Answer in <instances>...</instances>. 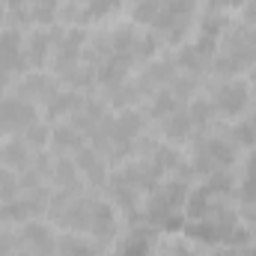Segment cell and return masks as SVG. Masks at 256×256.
I'll use <instances>...</instances> for the list:
<instances>
[{"instance_id":"1","label":"cell","mask_w":256,"mask_h":256,"mask_svg":"<svg viewBox=\"0 0 256 256\" xmlns=\"http://www.w3.org/2000/svg\"><path fill=\"white\" fill-rule=\"evenodd\" d=\"M191 191V182L185 179H167L158 188L146 194L143 212H140V224H146L149 230H161V232H182L185 226V200Z\"/></svg>"},{"instance_id":"2","label":"cell","mask_w":256,"mask_h":256,"mask_svg":"<svg viewBox=\"0 0 256 256\" xmlns=\"http://www.w3.org/2000/svg\"><path fill=\"white\" fill-rule=\"evenodd\" d=\"M256 63V27H230L218 45V54L212 60L208 74H214L218 80H232L244 72H250Z\"/></svg>"},{"instance_id":"3","label":"cell","mask_w":256,"mask_h":256,"mask_svg":"<svg viewBox=\"0 0 256 256\" xmlns=\"http://www.w3.org/2000/svg\"><path fill=\"white\" fill-rule=\"evenodd\" d=\"M194 152H191V170L194 176H212V173H220V170H232V164L238 161V146L230 140V134L224 131H200L191 140Z\"/></svg>"},{"instance_id":"4","label":"cell","mask_w":256,"mask_h":256,"mask_svg":"<svg viewBox=\"0 0 256 256\" xmlns=\"http://www.w3.org/2000/svg\"><path fill=\"white\" fill-rule=\"evenodd\" d=\"M196 24V3L188 0H164V12L158 18V24L152 27V33L158 36L161 45H182L185 36Z\"/></svg>"},{"instance_id":"5","label":"cell","mask_w":256,"mask_h":256,"mask_svg":"<svg viewBox=\"0 0 256 256\" xmlns=\"http://www.w3.org/2000/svg\"><path fill=\"white\" fill-rule=\"evenodd\" d=\"M250 98H254V90L232 78V80H218L212 90H208V102L218 114V120H242L244 110L250 108Z\"/></svg>"},{"instance_id":"6","label":"cell","mask_w":256,"mask_h":256,"mask_svg":"<svg viewBox=\"0 0 256 256\" xmlns=\"http://www.w3.org/2000/svg\"><path fill=\"white\" fill-rule=\"evenodd\" d=\"M39 122V108L15 92L0 96V131L9 137H21L27 128Z\"/></svg>"},{"instance_id":"7","label":"cell","mask_w":256,"mask_h":256,"mask_svg":"<svg viewBox=\"0 0 256 256\" xmlns=\"http://www.w3.org/2000/svg\"><path fill=\"white\" fill-rule=\"evenodd\" d=\"M15 238H18V254L24 256H51L57 250V232L39 218L21 224L15 230Z\"/></svg>"},{"instance_id":"8","label":"cell","mask_w":256,"mask_h":256,"mask_svg":"<svg viewBox=\"0 0 256 256\" xmlns=\"http://www.w3.org/2000/svg\"><path fill=\"white\" fill-rule=\"evenodd\" d=\"M104 191L110 196V206L131 220V226L134 224H140V212H143V202H140V191L128 182L126 176L116 170V173H110L108 176V185H104Z\"/></svg>"},{"instance_id":"9","label":"cell","mask_w":256,"mask_h":256,"mask_svg":"<svg viewBox=\"0 0 256 256\" xmlns=\"http://www.w3.org/2000/svg\"><path fill=\"white\" fill-rule=\"evenodd\" d=\"M86 236L98 248H108V244H114L120 238V212L108 200H102V196H96V202H92V214H90Z\"/></svg>"},{"instance_id":"10","label":"cell","mask_w":256,"mask_h":256,"mask_svg":"<svg viewBox=\"0 0 256 256\" xmlns=\"http://www.w3.org/2000/svg\"><path fill=\"white\" fill-rule=\"evenodd\" d=\"M176 74H179V68H176V60H173V57H155L152 63H146L140 68V74L134 78V84H137L140 96L149 98V96H155L158 90L170 86V80H173Z\"/></svg>"},{"instance_id":"11","label":"cell","mask_w":256,"mask_h":256,"mask_svg":"<svg viewBox=\"0 0 256 256\" xmlns=\"http://www.w3.org/2000/svg\"><path fill=\"white\" fill-rule=\"evenodd\" d=\"M0 68L9 72L15 80L30 72L27 54H24V33L15 30V27H6L0 33Z\"/></svg>"},{"instance_id":"12","label":"cell","mask_w":256,"mask_h":256,"mask_svg":"<svg viewBox=\"0 0 256 256\" xmlns=\"http://www.w3.org/2000/svg\"><path fill=\"white\" fill-rule=\"evenodd\" d=\"M57 90H60V80H57L51 72H27V74H24V78H18V80H15V86H12V92H15V96H21V98L33 102L36 108H39V104H45Z\"/></svg>"},{"instance_id":"13","label":"cell","mask_w":256,"mask_h":256,"mask_svg":"<svg viewBox=\"0 0 256 256\" xmlns=\"http://www.w3.org/2000/svg\"><path fill=\"white\" fill-rule=\"evenodd\" d=\"M74 164H78V173H80V179L92 188V191H98V188H104L108 185V176H110V170H108V158L98 152V149H92V146H84V149H78L74 155Z\"/></svg>"},{"instance_id":"14","label":"cell","mask_w":256,"mask_h":256,"mask_svg":"<svg viewBox=\"0 0 256 256\" xmlns=\"http://www.w3.org/2000/svg\"><path fill=\"white\" fill-rule=\"evenodd\" d=\"M120 173H122L140 194H149L152 188H158V185H161V176H164L152 155H134L128 164H122Z\"/></svg>"},{"instance_id":"15","label":"cell","mask_w":256,"mask_h":256,"mask_svg":"<svg viewBox=\"0 0 256 256\" xmlns=\"http://www.w3.org/2000/svg\"><path fill=\"white\" fill-rule=\"evenodd\" d=\"M36 149L24 140V137H9L6 143H0V167L12 170V173H24L33 167Z\"/></svg>"},{"instance_id":"16","label":"cell","mask_w":256,"mask_h":256,"mask_svg":"<svg viewBox=\"0 0 256 256\" xmlns=\"http://www.w3.org/2000/svg\"><path fill=\"white\" fill-rule=\"evenodd\" d=\"M110 114V108H108V102L104 98H90V96H84V102L78 104V110L68 116V122L78 128V131H84L86 137L96 131V128L104 122V116Z\"/></svg>"},{"instance_id":"17","label":"cell","mask_w":256,"mask_h":256,"mask_svg":"<svg viewBox=\"0 0 256 256\" xmlns=\"http://www.w3.org/2000/svg\"><path fill=\"white\" fill-rule=\"evenodd\" d=\"M152 254H155V230H149L146 224H134L120 238V248L110 256H152Z\"/></svg>"},{"instance_id":"18","label":"cell","mask_w":256,"mask_h":256,"mask_svg":"<svg viewBox=\"0 0 256 256\" xmlns=\"http://www.w3.org/2000/svg\"><path fill=\"white\" fill-rule=\"evenodd\" d=\"M158 131H161V140L164 143H173V146H182V143H191L196 137V128H194L191 116H188V108H179L176 114L164 116L158 122Z\"/></svg>"},{"instance_id":"19","label":"cell","mask_w":256,"mask_h":256,"mask_svg":"<svg viewBox=\"0 0 256 256\" xmlns=\"http://www.w3.org/2000/svg\"><path fill=\"white\" fill-rule=\"evenodd\" d=\"M51 27H36L24 36V54H27V63L33 72H42L45 66L51 63Z\"/></svg>"},{"instance_id":"20","label":"cell","mask_w":256,"mask_h":256,"mask_svg":"<svg viewBox=\"0 0 256 256\" xmlns=\"http://www.w3.org/2000/svg\"><path fill=\"white\" fill-rule=\"evenodd\" d=\"M173 60H176V68H179V72L202 78V74H208V68H212V60H214V57L206 54L196 42H188V45H182V48L173 54Z\"/></svg>"},{"instance_id":"21","label":"cell","mask_w":256,"mask_h":256,"mask_svg":"<svg viewBox=\"0 0 256 256\" xmlns=\"http://www.w3.org/2000/svg\"><path fill=\"white\" fill-rule=\"evenodd\" d=\"M84 146H86V134L78 131L68 120L51 126V149H54V155H74Z\"/></svg>"},{"instance_id":"22","label":"cell","mask_w":256,"mask_h":256,"mask_svg":"<svg viewBox=\"0 0 256 256\" xmlns=\"http://www.w3.org/2000/svg\"><path fill=\"white\" fill-rule=\"evenodd\" d=\"M84 102V92H74V90H66L60 86L45 104H42V114L51 120V122H57V120H68L74 110H78V104Z\"/></svg>"},{"instance_id":"23","label":"cell","mask_w":256,"mask_h":256,"mask_svg":"<svg viewBox=\"0 0 256 256\" xmlns=\"http://www.w3.org/2000/svg\"><path fill=\"white\" fill-rule=\"evenodd\" d=\"M51 188H57V191H78V188H84V179H80L78 164H74L72 155H54Z\"/></svg>"},{"instance_id":"24","label":"cell","mask_w":256,"mask_h":256,"mask_svg":"<svg viewBox=\"0 0 256 256\" xmlns=\"http://www.w3.org/2000/svg\"><path fill=\"white\" fill-rule=\"evenodd\" d=\"M57 256H102V248L80 232H63L57 236Z\"/></svg>"},{"instance_id":"25","label":"cell","mask_w":256,"mask_h":256,"mask_svg":"<svg viewBox=\"0 0 256 256\" xmlns=\"http://www.w3.org/2000/svg\"><path fill=\"white\" fill-rule=\"evenodd\" d=\"M179 108H185V104L176 98V92H173L170 86H164V90H158L155 96H149V104H146V120H155V122H161L164 116L176 114Z\"/></svg>"},{"instance_id":"26","label":"cell","mask_w":256,"mask_h":256,"mask_svg":"<svg viewBox=\"0 0 256 256\" xmlns=\"http://www.w3.org/2000/svg\"><path fill=\"white\" fill-rule=\"evenodd\" d=\"M185 108H188V116H191L196 134H200V131H208V128L214 126V120H218V114H214L208 96H196V98H191Z\"/></svg>"},{"instance_id":"27","label":"cell","mask_w":256,"mask_h":256,"mask_svg":"<svg viewBox=\"0 0 256 256\" xmlns=\"http://www.w3.org/2000/svg\"><path fill=\"white\" fill-rule=\"evenodd\" d=\"M161 12H164V0H134L131 3V21L146 30H152L158 24Z\"/></svg>"},{"instance_id":"28","label":"cell","mask_w":256,"mask_h":256,"mask_svg":"<svg viewBox=\"0 0 256 256\" xmlns=\"http://www.w3.org/2000/svg\"><path fill=\"white\" fill-rule=\"evenodd\" d=\"M122 3H126V0H86V3H80V6H84V27L114 18V15L122 9Z\"/></svg>"},{"instance_id":"29","label":"cell","mask_w":256,"mask_h":256,"mask_svg":"<svg viewBox=\"0 0 256 256\" xmlns=\"http://www.w3.org/2000/svg\"><path fill=\"white\" fill-rule=\"evenodd\" d=\"M226 134H230V140H232L238 149H254L256 146V128L250 126V120H238Z\"/></svg>"},{"instance_id":"30","label":"cell","mask_w":256,"mask_h":256,"mask_svg":"<svg viewBox=\"0 0 256 256\" xmlns=\"http://www.w3.org/2000/svg\"><path fill=\"white\" fill-rule=\"evenodd\" d=\"M21 137H24L36 152H42V149H48V146H51V126H48V122H33V126L27 128Z\"/></svg>"},{"instance_id":"31","label":"cell","mask_w":256,"mask_h":256,"mask_svg":"<svg viewBox=\"0 0 256 256\" xmlns=\"http://www.w3.org/2000/svg\"><path fill=\"white\" fill-rule=\"evenodd\" d=\"M158 256H200V254L194 250V242H188V238H167L158 248Z\"/></svg>"},{"instance_id":"32","label":"cell","mask_w":256,"mask_h":256,"mask_svg":"<svg viewBox=\"0 0 256 256\" xmlns=\"http://www.w3.org/2000/svg\"><path fill=\"white\" fill-rule=\"evenodd\" d=\"M21 194V182H18V173H12V170H6V167H0V200H15Z\"/></svg>"},{"instance_id":"33","label":"cell","mask_w":256,"mask_h":256,"mask_svg":"<svg viewBox=\"0 0 256 256\" xmlns=\"http://www.w3.org/2000/svg\"><path fill=\"white\" fill-rule=\"evenodd\" d=\"M0 256H18V238L6 226H0Z\"/></svg>"},{"instance_id":"34","label":"cell","mask_w":256,"mask_h":256,"mask_svg":"<svg viewBox=\"0 0 256 256\" xmlns=\"http://www.w3.org/2000/svg\"><path fill=\"white\" fill-rule=\"evenodd\" d=\"M212 256H256V248L244 244V248H224V250H214Z\"/></svg>"},{"instance_id":"35","label":"cell","mask_w":256,"mask_h":256,"mask_svg":"<svg viewBox=\"0 0 256 256\" xmlns=\"http://www.w3.org/2000/svg\"><path fill=\"white\" fill-rule=\"evenodd\" d=\"M244 0H208V9L214 12H226V9H242Z\"/></svg>"},{"instance_id":"36","label":"cell","mask_w":256,"mask_h":256,"mask_svg":"<svg viewBox=\"0 0 256 256\" xmlns=\"http://www.w3.org/2000/svg\"><path fill=\"white\" fill-rule=\"evenodd\" d=\"M242 21H244L248 27H256V0H244V6H242Z\"/></svg>"},{"instance_id":"37","label":"cell","mask_w":256,"mask_h":256,"mask_svg":"<svg viewBox=\"0 0 256 256\" xmlns=\"http://www.w3.org/2000/svg\"><path fill=\"white\" fill-rule=\"evenodd\" d=\"M6 30V3L0 0V33Z\"/></svg>"},{"instance_id":"38","label":"cell","mask_w":256,"mask_h":256,"mask_svg":"<svg viewBox=\"0 0 256 256\" xmlns=\"http://www.w3.org/2000/svg\"><path fill=\"white\" fill-rule=\"evenodd\" d=\"M250 80H254V86H256V63L250 66Z\"/></svg>"},{"instance_id":"39","label":"cell","mask_w":256,"mask_h":256,"mask_svg":"<svg viewBox=\"0 0 256 256\" xmlns=\"http://www.w3.org/2000/svg\"><path fill=\"white\" fill-rule=\"evenodd\" d=\"M3 206H6V200H0V226H3Z\"/></svg>"},{"instance_id":"40","label":"cell","mask_w":256,"mask_h":256,"mask_svg":"<svg viewBox=\"0 0 256 256\" xmlns=\"http://www.w3.org/2000/svg\"><path fill=\"white\" fill-rule=\"evenodd\" d=\"M248 120H250V126L256 128V110H254V114H250V116H248Z\"/></svg>"},{"instance_id":"41","label":"cell","mask_w":256,"mask_h":256,"mask_svg":"<svg viewBox=\"0 0 256 256\" xmlns=\"http://www.w3.org/2000/svg\"><path fill=\"white\" fill-rule=\"evenodd\" d=\"M188 3H200V0H188Z\"/></svg>"},{"instance_id":"42","label":"cell","mask_w":256,"mask_h":256,"mask_svg":"<svg viewBox=\"0 0 256 256\" xmlns=\"http://www.w3.org/2000/svg\"><path fill=\"white\" fill-rule=\"evenodd\" d=\"M51 256H57V250H54V254H51Z\"/></svg>"}]
</instances>
